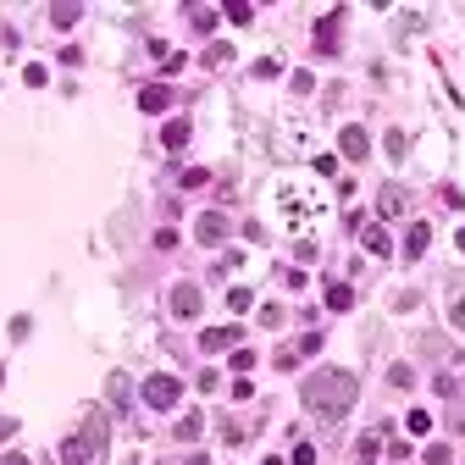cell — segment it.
I'll return each instance as SVG.
<instances>
[{
  "instance_id": "cell-4",
  "label": "cell",
  "mask_w": 465,
  "mask_h": 465,
  "mask_svg": "<svg viewBox=\"0 0 465 465\" xmlns=\"http://www.w3.org/2000/svg\"><path fill=\"white\" fill-rule=\"evenodd\" d=\"M166 305H172V316H200V305H205V294H200L194 283H177Z\"/></svg>"
},
{
  "instance_id": "cell-10",
  "label": "cell",
  "mask_w": 465,
  "mask_h": 465,
  "mask_svg": "<svg viewBox=\"0 0 465 465\" xmlns=\"http://www.w3.org/2000/svg\"><path fill=\"white\" fill-rule=\"evenodd\" d=\"M139 105H145V111H166V105H172V89H161V83L139 89Z\"/></svg>"
},
{
  "instance_id": "cell-8",
  "label": "cell",
  "mask_w": 465,
  "mask_h": 465,
  "mask_svg": "<svg viewBox=\"0 0 465 465\" xmlns=\"http://www.w3.org/2000/svg\"><path fill=\"white\" fill-rule=\"evenodd\" d=\"M427 244H432V228H427V222H415V228L404 232V255H410V260H421Z\"/></svg>"
},
{
  "instance_id": "cell-9",
  "label": "cell",
  "mask_w": 465,
  "mask_h": 465,
  "mask_svg": "<svg viewBox=\"0 0 465 465\" xmlns=\"http://www.w3.org/2000/svg\"><path fill=\"white\" fill-rule=\"evenodd\" d=\"M404 205H410V200H404V189H393V183L377 194V211H383V216H404Z\"/></svg>"
},
{
  "instance_id": "cell-12",
  "label": "cell",
  "mask_w": 465,
  "mask_h": 465,
  "mask_svg": "<svg viewBox=\"0 0 465 465\" xmlns=\"http://www.w3.org/2000/svg\"><path fill=\"white\" fill-rule=\"evenodd\" d=\"M161 145H166V150H183V145H189V122H183V117L166 122V128H161Z\"/></svg>"
},
{
  "instance_id": "cell-14",
  "label": "cell",
  "mask_w": 465,
  "mask_h": 465,
  "mask_svg": "<svg viewBox=\"0 0 465 465\" xmlns=\"http://www.w3.org/2000/svg\"><path fill=\"white\" fill-rule=\"evenodd\" d=\"M366 249H371V255H388V249H393L388 228H366Z\"/></svg>"
},
{
  "instance_id": "cell-2",
  "label": "cell",
  "mask_w": 465,
  "mask_h": 465,
  "mask_svg": "<svg viewBox=\"0 0 465 465\" xmlns=\"http://www.w3.org/2000/svg\"><path fill=\"white\" fill-rule=\"evenodd\" d=\"M105 443H111V421H105L100 410H89L83 427L67 438L61 455H67V465H105Z\"/></svg>"
},
{
  "instance_id": "cell-17",
  "label": "cell",
  "mask_w": 465,
  "mask_h": 465,
  "mask_svg": "<svg viewBox=\"0 0 465 465\" xmlns=\"http://www.w3.org/2000/svg\"><path fill=\"white\" fill-rule=\"evenodd\" d=\"M404 427H410L415 438H427V432H432V415H427V410H410V415H404Z\"/></svg>"
},
{
  "instance_id": "cell-22",
  "label": "cell",
  "mask_w": 465,
  "mask_h": 465,
  "mask_svg": "<svg viewBox=\"0 0 465 465\" xmlns=\"http://www.w3.org/2000/svg\"><path fill=\"white\" fill-rule=\"evenodd\" d=\"M228 305H232V310H249V305H255V294H249V288H232Z\"/></svg>"
},
{
  "instance_id": "cell-20",
  "label": "cell",
  "mask_w": 465,
  "mask_h": 465,
  "mask_svg": "<svg viewBox=\"0 0 465 465\" xmlns=\"http://www.w3.org/2000/svg\"><path fill=\"white\" fill-rule=\"evenodd\" d=\"M388 383H393V388H410V383H415V371H410V366H388Z\"/></svg>"
},
{
  "instance_id": "cell-16",
  "label": "cell",
  "mask_w": 465,
  "mask_h": 465,
  "mask_svg": "<svg viewBox=\"0 0 465 465\" xmlns=\"http://www.w3.org/2000/svg\"><path fill=\"white\" fill-rule=\"evenodd\" d=\"M189 17H194V28H200V34H211V28H216V11H211V6H189Z\"/></svg>"
},
{
  "instance_id": "cell-18",
  "label": "cell",
  "mask_w": 465,
  "mask_h": 465,
  "mask_svg": "<svg viewBox=\"0 0 465 465\" xmlns=\"http://www.w3.org/2000/svg\"><path fill=\"white\" fill-rule=\"evenodd\" d=\"M177 438L194 443V438H200V415H183V421H177Z\"/></svg>"
},
{
  "instance_id": "cell-28",
  "label": "cell",
  "mask_w": 465,
  "mask_h": 465,
  "mask_svg": "<svg viewBox=\"0 0 465 465\" xmlns=\"http://www.w3.org/2000/svg\"><path fill=\"white\" fill-rule=\"evenodd\" d=\"M0 465H34V460H28V455H6Z\"/></svg>"
},
{
  "instance_id": "cell-23",
  "label": "cell",
  "mask_w": 465,
  "mask_h": 465,
  "mask_svg": "<svg viewBox=\"0 0 465 465\" xmlns=\"http://www.w3.org/2000/svg\"><path fill=\"white\" fill-rule=\"evenodd\" d=\"M232 371H255V355L249 349H232Z\"/></svg>"
},
{
  "instance_id": "cell-24",
  "label": "cell",
  "mask_w": 465,
  "mask_h": 465,
  "mask_svg": "<svg viewBox=\"0 0 465 465\" xmlns=\"http://www.w3.org/2000/svg\"><path fill=\"white\" fill-rule=\"evenodd\" d=\"M228 17H232V22H249V17H255V6H244V0H232V6H228Z\"/></svg>"
},
{
  "instance_id": "cell-5",
  "label": "cell",
  "mask_w": 465,
  "mask_h": 465,
  "mask_svg": "<svg viewBox=\"0 0 465 465\" xmlns=\"http://www.w3.org/2000/svg\"><path fill=\"white\" fill-rule=\"evenodd\" d=\"M238 338H244V327H211L200 344H205V355H222V349H238Z\"/></svg>"
},
{
  "instance_id": "cell-3",
  "label": "cell",
  "mask_w": 465,
  "mask_h": 465,
  "mask_svg": "<svg viewBox=\"0 0 465 465\" xmlns=\"http://www.w3.org/2000/svg\"><path fill=\"white\" fill-rule=\"evenodd\" d=\"M177 393H183L177 377H150V383H145V404H150V410H172Z\"/></svg>"
},
{
  "instance_id": "cell-25",
  "label": "cell",
  "mask_w": 465,
  "mask_h": 465,
  "mask_svg": "<svg viewBox=\"0 0 465 465\" xmlns=\"http://www.w3.org/2000/svg\"><path fill=\"white\" fill-rule=\"evenodd\" d=\"M427 465H449V443H432L427 449Z\"/></svg>"
},
{
  "instance_id": "cell-27",
  "label": "cell",
  "mask_w": 465,
  "mask_h": 465,
  "mask_svg": "<svg viewBox=\"0 0 465 465\" xmlns=\"http://www.w3.org/2000/svg\"><path fill=\"white\" fill-rule=\"evenodd\" d=\"M449 316H455V327H460V332H465V294H460V300H455V310H449Z\"/></svg>"
},
{
  "instance_id": "cell-6",
  "label": "cell",
  "mask_w": 465,
  "mask_h": 465,
  "mask_svg": "<svg viewBox=\"0 0 465 465\" xmlns=\"http://www.w3.org/2000/svg\"><path fill=\"white\" fill-rule=\"evenodd\" d=\"M338 150L349 155V161H366V150H371V139H366V128H344V133H338Z\"/></svg>"
},
{
  "instance_id": "cell-19",
  "label": "cell",
  "mask_w": 465,
  "mask_h": 465,
  "mask_svg": "<svg viewBox=\"0 0 465 465\" xmlns=\"http://www.w3.org/2000/svg\"><path fill=\"white\" fill-rule=\"evenodd\" d=\"M228 61H232L228 45H211V50H205V67H228Z\"/></svg>"
},
{
  "instance_id": "cell-21",
  "label": "cell",
  "mask_w": 465,
  "mask_h": 465,
  "mask_svg": "<svg viewBox=\"0 0 465 465\" xmlns=\"http://www.w3.org/2000/svg\"><path fill=\"white\" fill-rule=\"evenodd\" d=\"M205 177H211L205 166H189V172H183V189H205Z\"/></svg>"
},
{
  "instance_id": "cell-7",
  "label": "cell",
  "mask_w": 465,
  "mask_h": 465,
  "mask_svg": "<svg viewBox=\"0 0 465 465\" xmlns=\"http://www.w3.org/2000/svg\"><path fill=\"white\" fill-rule=\"evenodd\" d=\"M194 232H200V244H222V238H228V216H216V211H205V216L194 222Z\"/></svg>"
},
{
  "instance_id": "cell-1",
  "label": "cell",
  "mask_w": 465,
  "mask_h": 465,
  "mask_svg": "<svg viewBox=\"0 0 465 465\" xmlns=\"http://www.w3.org/2000/svg\"><path fill=\"white\" fill-rule=\"evenodd\" d=\"M355 393H360L355 371H316V377H305V388H300L305 410L316 415V421H327V427H338V421L349 415Z\"/></svg>"
},
{
  "instance_id": "cell-11",
  "label": "cell",
  "mask_w": 465,
  "mask_h": 465,
  "mask_svg": "<svg viewBox=\"0 0 465 465\" xmlns=\"http://www.w3.org/2000/svg\"><path fill=\"white\" fill-rule=\"evenodd\" d=\"M338 22H344V11L321 17V28H316V45H321V50H332V45H338Z\"/></svg>"
},
{
  "instance_id": "cell-26",
  "label": "cell",
  "mask_w": 465,
  "mask_h": 465,
  "mask_svg": "<svg viewBox=\"0 0 465 465\" xmlns=\"http://www.w3.org/2000/svg\"><path fill=\"white\" fill-rule=\"evenodd\" d=\"M294 465H316V449H310V443H300V449H294Z\"/></svg>"
},
{
  "instance_id": "cell-30",
  "label": "cell",
  "mask_w": 465,
  "mask_h": 465,
  "mask_svg": "<svg viewBox=\"0 0 465 465\" xmlns=\"http://www.w3.org/2000/svg\"><path fill=\"white\" fill-rule=\"evenodd\" d=\"M455 244H460V249H465V228H460V238H455Z\"/></svg>"
},
{
  "instance_id": "cell-15",
  "label": "cell",
  "mask_w": 465,
  "mask_h": 465,
  "mask_svg": "<svg viewBox=\"0 0 465 465\" xmlns=\"http://www.w3.org/2000/svg\"><path fill=\"white\" fill-rule=\"evenodd\" d=\"M78 17H83V6H50V22L56 28H73Z\"/></svg>"
},
{
  "instance_id": "cell-29",
  "label": "cell",
  "mask_w": 465,
  "mask_h": 465,
  "mask_svg": "<svg viewBox=\"0 0 465 465\" xmlns=\"http://www.w3.org/2000/svg\"><path fill=\"white\" fill-rule=\"evenodd\" d=\"M11 432H17V421H6V415H0V438H11Z\"/></svg>"
},
{
  "instance_id": "cell-13",
  "label": "cell",
  "mask_w": 465,
  "mask_h": 465,
  "mask_svg": "<svg viewBox=\"0 0 465 465\" xmlns=\"http://www.w3.org/2000/svg\"><path fill=\"white\" fill-rule=\"evenodd\" d=\"M355 305V288H344V283H327V310H349Z\"/></svg>"
}]
</instances>
